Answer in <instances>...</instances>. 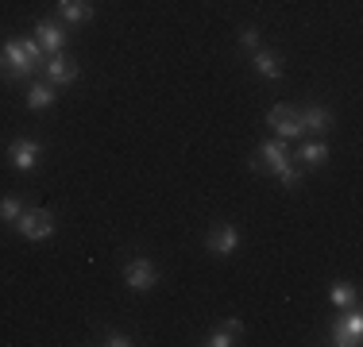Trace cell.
Here are the masks:
<instances>
[{
	"instance_id": "17",
	"label": "cell",
	"mask_w": 363,
	"mask_h": 347,
	"mask_svg": "<svg viewBox=\"0 0 363 347\" xmlns=\"http://www.w3.org/2000/svg\"><path fill=\"white\" fill-rule=\"evenodd\" d=\"M328 301H333L336 309H356L359 305V290L348 282H336L333 290H328Z\"/></svg>"
},
{
	"instance_id": "3",
	"label": "cell",
	"mask_w": 363,
	"mask_h": 347,
	"mask_svg": "<svg viewBox=\"0 0 363 347\" xmlns=\"http://www.w3.org/2000/svg\"><path fill=\"white\" fill-rule=\"evenodd\" d=\"M124 285L132 293H151L155 285H159V266H155L151 258H143V255L128 258L124 263Z\"/></svg>"
},
{
	"instance_id": "12",
	"label": "cell",
	"mask_w": 363,
	"mask_h": 347,
	"mask_svg": "<svg viewBox=\"0 0 363 347\" xmlns=\"http://www.w3.org/2000/svg\"><path fill=\"white\" fill-rule=\"evenodd\" d=\"M58 4V20L70 23V28H82V23L93 20V0H55Z\"/></svg>"
},
{
	"instance_id": "1",
	"label": "cell",
	"mask_w": 363,
	"mask_h": 347,
	"mask_svg": "<svg viewBox=\"0 0 363 347\" xmlns=\"http://www.w3.org/2000/svg\"><path fill=\"white\" fill-rule=\"evenodd\" d=\"M47 55L35 39H4L0 42V77L4 81H31L43 69Z\"/></svg>"
},
{
	"instance_id": "8",
	"label": "cell",
	"mask_w": 363,
	"mask_h": 347,
	"mask_svg": "<svg viewBox=\"0 0 363 347\" xmlns=\"http://www.w3.org/2000/svg\"><path fill=\"white\" fill-rule=\"evenodd\" d=\"M43 74H47V81L55 85V89H58V85L66 89V85L77 81V62H74L70 55H66V50H58V55H47V62H43Z\"/></svg>"
},
{
	"instance_id": "14",
	"label": "cell",
	"mask_w": 363,
	"mask_h": 347,
	"mask_svg": "<svg viewBox=\"0 0 363 347\" xmlns=\"http://www.w3.org/2000/svg\"><path fill=\"white\" fill-rule=\"evenodd\" d=\"M301 112V132H328L333 127V108H325V104H306Z\"/></svg>"
},
{
	"instance_id": "2",
	"label": "cell",
	"mask_w": 363,
	"mask_h": 347,
	"mask_svg": "<svg viewBox=\"0 0 363 347\" xmlns=\"http://www.w3.org/2000/svg\"><path fill=\"white\" fill-rule=\"evenodd\" d=\"M294 162V154H290V147H286V139H267V143H259V151H255V159H252V170L255 174H271V178H279L282 170H286Z\"/></svg>"
},
{
	"instance_id": "20",
	"label": "cell",
	"mask_w": 363,
	"mask_h": 347,
	"mask_svg": "<svg viewBox=\"0 0 363 347\" xmlns=\"http://www.w3.org/2000/svg\"><path fill=\"white\" fill-rule=\"evenodd\" d=\"M240 47H244V50H259V28H244V31H240Z\"/></svg>"
},
{
	"instance_id": "15",
	"label": "cell",
	"mask_w": 363,
	"mask_h": 347,
	"mask_svg": "<svg viewBox=\"0 0 363 347\" xmlns=\"http://www.w3.org/2000/svg\"><path fill=\"white\" fill-rule=\"evenodd\" d=\"M240 336H244V320L232 317V320H220V324L213 328L209 336H205V343H209V347H232Z\"/></svg>"
},
{
	"instance_id": "4",
	"label": "cell",
	"mask_w": 363,
	"mask_h": 347,
	"mask_svg": "<svg viewBox=\"0 0 363 347\" xmlns=\"http://www.w3.org/2000/svg\"><path fill=\"white\" fill-rule=\"evenodd\" d=\"M16 232L31 243L50 239L55 236V216H50V208H23V216L16 220Z\"/></svg>"
},
{
	"instance_id": "18",
	"label": "cell",
	"mask_w": 363,
	"mask_h": 347,
	"mask_svg": "<svg viewBox=\"0 0 363 347\" xmlns=\"http://www.w3.org/2000/svg\"><path fill=\"white\" fill-rule=\"evenodd\" d=\"M23 208H28V205H23V201H20V197H16V193L0 197V220L16 224V220H20V216H23Z\"/></svg>"
},
{
	"instance_id": "5",
	"label": "cell",
	"mask_w": 363,
	"mask_h": 347,
	"mask_svg": "<svg viewBox=\"0 0 363 347\" xmlns=\"http://www.w3.org/2000/svg\"><path fill=\"white\" fill-rule=\"evenodd\" d=\"M363 340V312L356 309H340V317L333 320V343H344V347H356Z\"/></svg>"
},
{
	"instance_id": "11",
	"label": "cell",
	"mask_w": 363,
	"mask_h": 347,
	"mask_svg": "<svg viewBox=\"0 0 363 347\" xmlns=\"http://www.w3.org/2000/svg\"><path fill=\"white\" fill-rule=\"evenodd\" d=\"M252 66H255V74L263 77V81H279L282 69H286V66H282V55H279V50H263V47L252 50Z\"/></svg>"
},
{
	"instance_id": "19",
	"label": "cell",
	"mask_w": 363,
	"mask_h": 347,
	"mask_svg": "<svg viewBox=\"0 0 363 347\" xmlns=\"http://www.w3.org/2000/svg\"><path fill=\"white\" fill-rule=\"evenodd\" d=\"M301 178H306V170H301L298 162H290V166L279 174V186H282V189H298V186H301Z\"/></svg>"
},
{
	"instance_id": "16",
	"label": "cell",
	"mask_w": 363,
	"mask_h": 347,
	"mask_svg": "<svg viewBox=\"0 0 363 347\" xmlns=\"http://www.w3.org/2000/svg\"><path fill=\"white\" fill-rule=\"evenodd\" d=\"M55 85L50 81H31L28 85V97H23V104H28L31 112H43V108H50V104H55Z\"/></svg>"
},
{
	"instance_id": "7",
	"label": "cell",
	"mask_w": 363,
	"mask_h": 347,
	"mask_svg": "<svg viewBox=\"0 0 363 347\" xmlns=\"http://www.w3.org/2000/svg\"><path fill=\"white\" fill-rule=\"evenodd\" d=\"M39 159H43V147L35 143V139L20 135V139H12V143H8V162H12L16 170L31 174V170L39 166Z\"/></svg>"
},
{
	"instance_id": "9",
	"label": "cell",
	"mask_w": 363,
	"mask_h": 347,
	"mask_svg": "<svg viewBox=\"0 0 363 347\" xmlns=\"http://www.w3.org/2000/svg\"><path fill=\"white\" fill-rule=\"evenodd\" d=\"M205 247H209V255L228 258L232 251L240 247V228H236V224H213L209 236H205Z\"/></svg>"
},
{
	"instance_id": "10",
	"label": "cell",
	"mask_w": 363,
	"mask_h": 347,
	"mask_svg": "<svg viewBox=\"0 0 363 347\" xmlns=\"http://www.w3.org/2000/svg\"><path fill=\"white\" fill-rule=\"evenodd\" d=\"M35 42L43 47V55H58V50H66V31L58 20H39L35 23Z\"/></svg>"
},
{
	"instance_id": "21",
	"label": "cell",
	"mask_w": 363,
	"mask_h": 347,
	"mask_svg": "<svg viewBox=\"0 0 363 347\" xmlns=\"http://www.w3.org/2000/svg\"><path fill=\"white\" fill-rule=\"evenodd\" d=\"M105 343H108V347H132V340H128L124 332H108V336H105Z\"/></svg>"
},
{
	"instance_id": "6",
	"label": "cell",
	"mask_w": 363,
	"mask_h": 347,
	"mask_svg": "<svg viewBox=\"0 0 363 347\" xmlns=\"http://www.w3.org/2000/svg\"><path fill=\"white\" fill-rule=\"evenodd\" d=\"M267 124H271V132L279 139H298L301 135V112L294 108V104H274L271 112H267Z\"/></svg>"
},
{
	"instance_id": "13",
	"label": "cell",
	"mask_w": 363,
	"mask_h": 347,
	"mask_svg": "<svg viewBox=\"0 0 363 347\" xmlns=\"http://www.w3.org/2000/svg\"><path fill=\"white\" fill-rule=\"evenodd\" d=\"M294 162H298L301 170H321L328 162V143L321 139H313V143H301L298 151H294Z\"/></svg>"
}]
</instances>
